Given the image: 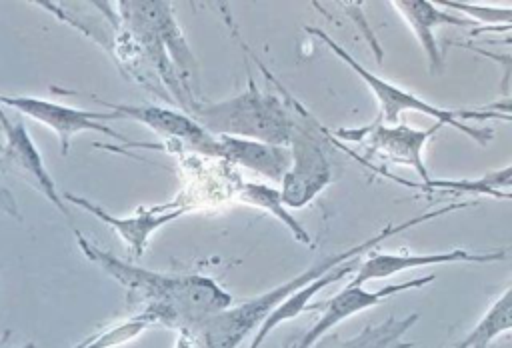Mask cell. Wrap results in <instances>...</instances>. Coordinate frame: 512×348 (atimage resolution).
Returning a JSON list of instances; mask_svg holds the SVG:
<instances>
[{
    "label": "cell",
    "instance_id": "8fae6325",
    "mask_svg": "<svg viewBox=\"0 0 512 348\" xmlns=\"http://www.w3.org/2000/svg\"><path fill=\"white\" fill-rule=\"evenodd\" d=\"M102 104L110 106V110H114L120 118H130L148 126L150 130H154L158 136L166 140L180 142L204 156L222 158L218 136H212L188 114H182L166 106H154V104H112V102H102Z\"/></svg>",
    "mask_w": 512,
    "mask_h": 348
},
{
    "label": "cell",
    "instance_id": "ac0fdd59",
    "mask_svg": "<svg viewBox=\"0 0 512 348\" xmlns=\"http://www.w3.org/2000/svg\"><path fill=\"white\" fill-rule=\"evenodd\" d=\"M510 326H512V290L510 286H506L504 292L490 304L486 314L468 332V336L462 338L452 348H490V344L496 338L508 334Z\"/></svg>",
    "mask_w": 512,
    "mask_h": 348
},
{
    "label": "cell",
    "instance_id": "7402d4cb",
    "mask_svg": "<svg viewBox=\"0 0 512 348\" xmlns=\"http://www.w3.org/2000/svg\"><path fill=\"white\" fill-rule=\"evenodd\" d=\"M0 210L8 212V214L14 216L16 220H20V210H18L16 198L12 196L10 190H6V188H2V186H0Z\"/></svg>",
    "mask_w": 512,
    "mask_h": 348
},
{
    "label": "cell",
    "instance_id": "30bf717a",
    "mask_svg": "<svg viewBox=\"0 0 512 348\" xmlns=\"http://www.w3.org/2000/svg\"><path fill=\"white\" fill-rule=\"evenodd\" d=\"M0 126L6 136V144L2 150V158L6 166L18 174L22 180H26L34 190H38L58 212H62L68 220H72V214L68 210V204L60 196L54 178L50 176L40 150L36 148L34 140L28 134V128L22 118L10 120L4 108L0 106Z\"/></svg>",
    "mask_w": 512,
    "mask_h": 348
},
{
    "label": "cell",
    "instance_id": "44dd1931",
    "mask_svg": "<svg viewBox=\"0 0 512 348\" xmlns=\"http://www.w3.org/2000/svg\"><path fill=\"white\" fill-rule=\"evenodd\" d=\"M446 8H456V12H468L472 16H476V20H484V22H494V24H502V28H510V20H512V8H494V6H476V4H468V2H440ZM474 20V22H476Z\"/></svg>",
    "mask_w": 512,
    "mask_h": 348
},
{
    "label": "cell",
    "instance_id": "2e32d148",
    "mask_svg": "<svg viewBox=\"0 0 512 348\" xmlns=\"http://www.w3.org/2000/svg\"><path fill=\"white\" fill-rule=\"evenodd\" d=\"M350 272H352V260H348V262H344V264L332 268V270L326 272L324 276H320V278L308 282L306 286L294 290L286 300H282V302L262 320V324L258 326V330H256V334H254V338H252V342H250L248 348H260L262 342L270 336V332L276 330L280 324H284V322H288V320H294V318H296L298 314H302L304 310H312L314 306H310V300H312L320 290H324L326 286H330L332 282H338V280L346 278Z\"/></svg>",
    "mask_w": 512,
    "mask_h": 348
},
{
    "label": "cell",
    "instance_id": "52a82bcc",
    "mask_svg": "<svg viewBox=\"0 0 512 348\" xmlns=\"http://www.w3.org/2000/svg\"><path fill=\"white\" fill-rule=\"evenodd\" d=\"M0 106H8L54 130L60 140L62 156L68 154L72 136L78 132H100L120 142H128L120 132H116L112 126L106 124L110 120L120 118L114 110H82V108H72L66 104H58V102H50L34 96H6V94H0Z\"/></svg>",
    "mask_w": 512,
    "mask_h": 348
},
{
    "label": "cell",
    "instance_id": "ba28073f",
    "mask_svg": "<svg viewBox=\"0 0 512 348\" xmlns=\"http://www.w3.org/2000/svg\"><path fill=\"white\" fill-rule=\"evenodd\" d=\"M444 124L436 122L432 128L428 130H416L410 128L408 124H382V122H372L370 126H362L358 130H338V134L344 140H354L366 142V150L370 154H376L384 160H390L394 164H404V166H412L420 180L422 186H426L432 178L430 172L424 164V144L442 128Z\"/></svg>",
    "mask_w": 512,
    "mask_h": 348
},
{
    "label": "cell",
    "instance_id": "ffe728a7",
    "mask_svg": "<svg viewBox=\"0 0 512 348\" xmlns=\"http://www.w3.org/2000/svg\"><path fill=\"white\" fill-rule=\"evenodd\" d=\"M150 326H152L150 320H146L140 314H132L124 320H118L114 324L100 328L98 332L90 334L88 338H84L72 348H120L140 338Z\"/></svg>",
    "mask_w": 512,
    "mask_h": 348
},
{
    "label": "cell",
    "instance_id": "7a4b0ae2",
    "mask_svg": "<svg viewBox=\"0 0 512 348\" xmlns=\"http://www.w3.org/2000/svg\"><path fill=\"white\" fill-rule=\"evenodd\" d=\"M476 202H450L446 206L428 210L424 214L412 216L400 224H392L388 222L380 232H376L374 236H370L368 240L354 244L352 248H346L342 252L330 254L322 260H318L316 264L308 266L304 272L296 274L294 278H290L288 282H282L262 294H256L248 300H242L240 304H232L230 308L222 310L220 314L208 318L202 326H198L192 334H188L192 338V346L194 348H238L240 342L252 332L258 330V326L262 324V320L282 302L286 300L294 290L306 286L308 282L324 276L326 272H330L332 268L358 258L364 252H372L380 242L392 238L394 234H402L404 230H410L418 224H424L428 220H434L438 216L450 214L454 210H462V208H470Z\"/></svg>",
    "mask_w": 512,
    "mask_h": 348
},
{
    "label": "cell",
    "instance_id": "8992f818",
    "mask_svg": "<svg viewBox=\"0 0 512 348\" xmlns=\"http://www.w3.org/2000/svg\"><path fill=\"white\" fill-rule=\"evenodd\" d=\"M288 150L290 166L280 182V198L286 208H304L330 184L332 166L320 124L300 104H294V128Z\"/></svg>",
    "mask_w": 512,
    "mask_h": 348
},
{
    "label": "cell",
    "instance_id": "cb8c5ba5",
    "mask_svg": "<svg viewBox=\"0 0 512 348\" xmlns=\"http://www.w3.org/2000/svg\"><path fill=\"white\" fill-rule=\"evenodd\" d=\"M10 336H12V332H10V330H4V334L0 336V348H12V346H10ZM18 348H36V346L30 342V344L18 346Z\"/></svg>",
    "mask_w": 512,
    "mask_h": 348
},
{
    "label": "cell",
    "instance_id": "6da1fadb",
    "mask_svg": "<svg viewBox=\"0 0 512 348\" xmlns=\"http://www.w3.org/2000/svg\"><path fill=\"white\" fill-rule=\"evenodd\" d=\"M82 254L112 276L124 290L134 314L150 324L192 334L208 318L234 304V298L212 276L192 272H156L130 264L74 230Z\"/></svg>",
    "mask_w": 512,
    "mask_h": 348
},
{
    "label": "cell",
    "instance_id": "7c38bea8",
    "mask_svg": "<svg viewBox=\"0 0 512 348\" xmlns=\"http://www.w3.org/2000/svg\"><path fill=\"white\" fill-rule=\"evenodd\" d=\"M508 256L506 248L498 250H464V248H452L444 252H432V254H392V252H368V258L362 260L354 272V278L348 284L364 286V282L372 280H386L398 272L422 268V266H440V264H488L498 262Z\"/></svg>",
    "mask_w": 512,
    "mask_h": 348
},
{
    "label": "cell",
    "instance_id": "5bb4252c",
    "mask_svg": "<svg viewBox=\"0 0 512 348\" xmlns=\"http://www.w3.org/2000/svg\"><path fill=\"white\" fill-rule=\"evenodd\" d=\"M392 6L408 22L414 36L418 38L428 58V68L432 74H436L442 68V56L438 52L434 30L438 26H476L474 20H466L448 10H440L434 2L426 0H394Z\"/></svg>",
    "mask_w": 512,
    "mask_h": 348
},
{
    "label": "cell",
    "instance_id": "d6986e66",
    "mask_svg": "<svg viewBox=\"0 0 512 348\" xmlns=\"http://www.w3.org/2000/svg\"><path fill=\"white\" fill-rule=\"evenodd\" d=\"M238 196H240L242 202H246L250 206H256V208H262L264 212L272 214L278 222H282L288 228V232L298 242H302L306 246L312 244V238H310L308 230L282 204L278 188H272V186H266V184H256V182H246V184L240 186Z\"/></svg>",
    "mask_w": 512,
    "mask_h": 348
},
{
    "label": "cell",
    "instance_id": "603a6c76",
    "mask_svg": "<svg viewBox=\"0 0 512 348\" xmlns=\"http://www.w3.org/2000/svg\"><path fill=\"white\" fill-rule=\"evenodd\" d=\"M174 348H194V346H192V338H190L186 332H178L176 342H174Z\"/></svg>",
    "mask_w": 512,
    "mask_h": 348
},
{
    "label": "cell",
    "instance_id": "4fadbf2b",
    "mask_svg": "<svg viewBox=\"0 0 512 348\" xmlns=\"http://www.w3.org/2000/svg\"><path fill=\"white\" fill-rule=\"evenodd\" d=\"M66 200V204H74L78 208H82L84 212H90L92 216H96L100 222L108 224L134 252L136 258H140L148 246V240L152 236L154 230L170 224L172 220L180 218L188 206H178L176 202H168V204H162V206H152V208H138V212L134 216H114L110 214L108 210H104L102 206H98L96 202L92 200H86L82 196H76V194H70L66 192L62 196Z\"/></svg>",
    "mask_w": 512,
    "mask_h": 348
},
{
    "label": "cell",
    "instance_id": "5b68a950",
    "mask_svg": "<svg viewBox=\"0 0 512 348\" xmlns=\"http://www.w3.org/2000/svg\"><path fill=\"white\" fill-rule=\"evenodd\" d=\"M308 34L316 36L324 46H328L336 58H340L374 94L376 102H378V108H380V114L376 118V122H382V124H398L400 122V114L402 112H420L424 116H430L434 118L436 122L440 124H448L456 130H460L462 134H466L468 138H472L474 142L478 144H488L494 136L492 130L488 128H476V126H470L462 120H488V118H502V120H510V116H500L498 112H490V110H448V108H440V106H434L426 100H422L420 96L380 78L378 74H372L368 68H364L346 48H342L332 36H328L324 30L316 28V26H306L304 28Z\"/></svg>",
    "mask_w": 512,
    "mask_h": 348
},
{
    "label": "cell",
    "instance_id": "9c48e42d",
    "mask_svg": "<svg viewBox=\"0 0 512 348\" xmlns=\"http://www.w3.org/2000/svg\"><path fill=\"white\" fill-rule=\"evenodd\" d=\"M434 282V274H426L420 278H412L406 282H394V284H386L378 290H368L364 286H354V284H346L338 294H334L332 298H328L322 304H316L314 308H320V316L318 320L304 332V336L292 346V348H312L320 338H324V334L328 330H332L334 326H338L340 322H344L346 318L374 308L380 302L406 292V290H414V288H422L426 284Z\"/></svg>",
    "mask_w": 512,
    "mask_h": 348
},
{
    "label": "cell",
    "instance_id": "e0dca14e",
    "mask_svg": "<svg viewBox=\"0 0 512 348\" xmlns=\"http://www.w3.org/2000/svg\"><path fill=\"white\" fill-rule=\"evenodd\" d=\"M418 314L412 312L406 318L388 316L376 326H364L356 336L340 340L330 334L320 338L312 348H416L412 342H402V336L418 322Z\"/></svg>",
    "mask_w": 512,
    "mask_h": 348
},
{
    "label": "cell",
    "instance_id": "277c9868",
    "mask_svg": "<svg viewBox=\"0 0 512 348\" xmlns=\"http://www.w3.org/2000/svg\"><path fill=\"white\" fill-rule=\"evenodd\" d=\"M190 116L212 136H232L288 146L294 128V106L288 100L260 90L252 78L248 88L220 102L196 100Z\"/></svg>",
    "mask_w": 512,
    "mask_h": 348
},
{
    "label": "cell",
    "instance_id": "9a60e30c",
    "mask_svg": "<svg viewBox=\"0 0 512 348\" xmlns=\"http://www.w3.org/2000/svg\"><path fill=\"white\" fill-rule=\"evenodd\" d=\"M218 140L224 160L254 170L272 182H282L290 166L288 146H276L260 140H244L232 136H218Z\"/></svg>",
    "mask_w": 512,
    "mask_h": 348
},
{
    "label": "cell",
    "instance_id": "3957f363",
    "mask_svg": "<svg viewBox=\"0 0 512 348\" xmlns=\"http://www.w3.org/2000/svg\"><path fill=\"white\" fill-rule=\"evenodd\" d=\"M118 12L122 26L142 48L144 56L156 68L164 86L172 92L184 110L198 98V68L172 12V4L164 0L120 2Z\"/></svg>",
    "mask_w": 512,
    "mask_h": 348
}]
</instances>
